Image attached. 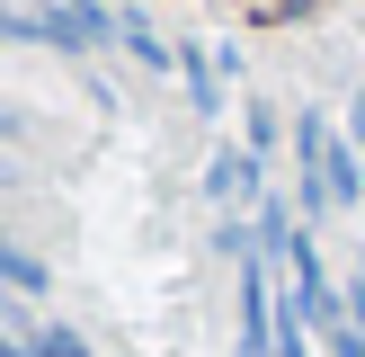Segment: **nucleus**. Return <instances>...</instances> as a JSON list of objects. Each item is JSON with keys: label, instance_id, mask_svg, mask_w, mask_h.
<instances>
[{"label": "nucleus", "instance_id": "1", "mask_svg": "<svg viewBox=\"0 0 365 357\" xmlns=\"http://www.w3.org/2000/svg\"><path fill=\"white\" fill-rule=\"evenodd\" d=\"M294 170H303V188H294V206L312 214H348V206H365V170H356V143L339 134L321 107H303L294 116Z\"/></svg>", "mask_w": 365, "mask_h": 357}, {"label": "nucleus", "instance_id": "2", "mask_svg": "<svg viewBox=\"0 0 365 357\" xmlns=\"http://www.w3.org/2000/svg\"><path fill=\"white\" fill-rule=\"evenodd\" d=\"M312 339H321V357H365V277H348V295L330 313H312Z\"/></svg>", "mask_w": 365, "mask_h": 357}, {"label": "nucleus", "instance_id": "3", "mask_svg": "<svg viewBox=\"0 0 365 357\" xmlns=\"http://www.w3.org/2000/svg\"><path fill=\"white\" fill-rule=\"evenodd\" d=\"M205 196L223 214H241V206H259V152H241V143H223V152H214V170H205Z\"/></svg>", "mask_w": 365, "mask_h": 357}, {"label": "nucleus", "instance_id": "4", "mask_svg": "<svg viewBox=\"0 0 365 357\" xmlns=\"http://www.w3.org/2000/svg\"><path fill=\"white\" fill-rule=\"evenodd\" d=\"M178 71H187L196 107L214 116V107H223V81H232V54H223V45H187V54H178Z\"/></svg>", "mask_w": 365, "mask_h": 357}, {"label": "nucleus", "instance_id": "5", "mask_svg": "<svg viewBox=\"0 0 365 357\" xmlns=\"http://www.w3.org/2000/svg\"><path fill=\"white\" fill-rule=\"evenodd\" d=\"M0 286H9V295H27V303H36V295H45V286H53V277H45V259L9 241V223H0Z\"/></svg>", "mask_w": 365, "mask_h": 357}, {"label": "nucleus", "instance_id": "6", "mask_svg": "<svg viewBox=\"0 0 365 357\" xmlns=\"http://www.w3.org/2000/svg\"><path fill=\"white\" fill-rule=\"evenodd\" d=\"M116 45H125V54H134V63H143V71H178V54H170V45H160V27H152V18H143V9H125V27H116Z\"/></svg>", "mask_w": 365, "mask_h": 357}, {"label": "nucleus", "instance_id": "7", "mask_svg": "<svg viewBox=\"0 0 365 357\" xmlns=\"http://www.w3.org/2000/svg\"><path fill=\"white\" fill-rule=\"evenodd\" d=\"M18 348H27V357H98L71 321H27V339H18Z\"/></svg>", "mask_w": 365, "mask_h": 357}, {"label": "nucleus", "instance_id": "8", "mask_svg": "<svg viewBox=\"0 0 365 357\" xmlns=\"http://www.w3.org/2000/svg\"><path fill=\"white\" fill-rule=\"evenodd\" d=\"M18 134H27V125H18V116H9V107H0V143H18Z\"/></svg>", "mask_w": 365, "mask_h": 357}]
</instances>
